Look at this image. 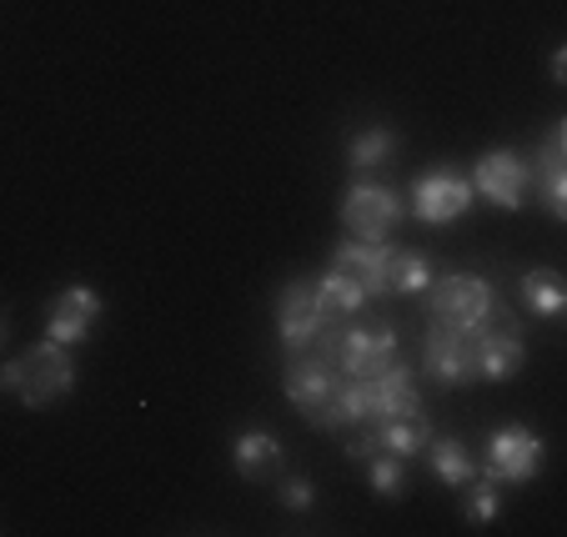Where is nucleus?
Masks as SVG:
<instances>
[{
  "label": "nucleus",
  "mask_w": 567,
  "mask_h": 537,
  "mask_svg": "<svg viewBox=\"0 0 567 537\" xmlns=\"http://www.w3.org/2000/svg\"><path fill=\"white\" fill-rule=\"evenodd\" d=\"M472 202H477V192H472V182L462 172H427L412 182L408 211L427 226H447V221H457V216H467Z\"/></svg>",
  "instance_id": "7"
},
{
  "label": "nucleus",
  "mask_w": 567,
  "mask_h": 537,
  "mask_svg": "<svg viewBox=\"0 0 567 537\" xmlns=\"http://www.w3.org/2000/svg\"><path fill=\"white\" fill-rule=\"evenodd\" d=\"M523 297H527V307H533L543 322H557V317L567 312V281L557 277L553 267L527 271V277H523Z\"/></svg>",
  "instance_id": "20"
},
{
  "label": "nucleus",
  "mask_w": 567,
  "mask_h": 537,
  "mask_svg": "<svg viewBox=\"0 0 567 537\" xmlns=\"http://www.w3.org/2000/svg\"><path fill=\"white\" fill-rule=\"evenodd\" d=\"M367 487H372L377 497H402L408 493V463L392 457V452H372V457H367Z\"/></svg>",
  "instance_id": "23"
},
{
  "label": "nucleus",
  "mask_w": 567,
  "mask_h": 537,
  "mask_svg": "<svg viewBox=\"0 0 567 537\" xmlns=\"http://www.w3.org/2000/svg\"><path fill=\"white\" fill-rule=\"evenodd\" d=\"M432 261H427V251H396L392 247V257H386V287L392 291H408V297H422V291L432 287Z\"/></svg>",
  "instance_id": "21"
},
{
  "label": "nucleus",
  "mask_w": 567,
  "mask_h": 537,
  "mask_svg": "<svg viewBox=\"0 0 567 537\" xmlns=\"http://www.w3.org/2000/svg\"><path fill=\"white\" fill-rule=\"evenodd\" d=\"M527 186H533V166L517 156V151H487L477 166H472V192L487 196L493 206H503V211H517L527 196Z\"/></svg>",
  "instance_id": "10"
},
{
  "label": "nucleus",
  "mask_w": 567,
  "mask_h": 537,
  "mask_svg": "<svg viewBox=\"0 0 567 537\" xmlns=\"http://www.w3.org/2000/svg\"><path fill=\"white\" fill-rule=\"evenodd\" d=\"M402 211H408L402 192L382 182H357L342 196V226L357 241H386V231L402 221Z\"/></svg>",
  "instance_id": "6"
},
{
  "label": "nucleus",
  "mask_w": 567,
  "mask_h": 537,
  "mask_svg": "<svg viewBox=\"0 0 567 537\" xmlns=\"http://www.w3.org/2000/svg\"><path fill=\"white\" fill-rule=\"evenodd\" d=\"M386 257H392V247L386 241H342L332 257V267L342 271V277H352L357 287L367 291V297H386Z\"/></svg>",
  "instance_id": "13"
},
{
  "label": "nucleus",
  "mask_w": 567,
  "mask_h": 537,
  "mask_svg": "<svg viewBox=\"0 0 567 537\" xmlns=\"http://www.w3.org/2000/svg\"><path fill=\"white\" fill-rule=\"evenodd\" d=\"M311 352L327 357L342 376H377L392 362H402V357H396V332L386 322H372V327H337L332 322Z\"/></svg>",
  "instance_id": "2"
},
{
  "label": "nucleus",
  "mask_w": 567,
  "mask_h": 537,
  "mask_svg": "<svg viewBox=\"0 0 567 537\" xmlns=\"http://www.w3.org/2000/svg\"><path fill=\"white\" fill-rule=\"evenodd\" d=\"M427 307H432V322L462 327V332H482L497 307V291H493V281L472 277V271H452V277H432Z\"/></svg>",
  "instance_id": "3"
},
{
  "label": "nucleus",
  "mask_w": 567,
  "mask_h": 537,
  "mask_svg": "<svg viewBox=\"0 0 567 537\" xmlns=\"http://www.w3.org/2000/svg\"><path fill=\"white\" fill-rule=\"evenodd\" d=\"M337 382H342V372H337L327 357L301 352L287 372V402L311 422V427H321V422H327V402L337 397Z\"/></svg>",
  "instance_id": "9"
},
{
  "label": "nucleus",
  "mask_w": 567,
  "mask_h": 537,
  "mask_svg": "<svg viewBox=\"0 0 567 537\" xmlns=\"http://www.w3.org/2000/svg\"><path fill=\"white\" fill-rule=\"evenodd\" d=\"M96 322H101V297H96V287L75 281V287L55 291L51 312H45V337H51V342H61V347H75V342H86Z\"/></svg>",
  "instance_id": "11"
},
{
  "label": "nucleus",
  "mask_w": 567,
  "mask_h": 537,
  "mask_svg": "<svg viewBox=\"0 0 567 537\" xmlns=\"http://www.w3.org/2000/svg\"><path fill=\"white\" fill-rule=\"evenodd\" d=\"M281 507H291V513H311V503H317V487L307 483V477H287V483L277 487Z\"/></svg>",
  "instance_id": "25"
},
{
  "label": "nucleus",
  "mask_w": 567,
  "mask_h": 537,
  "mask_svg": "<svg viewBox=\"0 0 567 537\" xmlns=\"http://www.w3.org/2000/svg\"><path fill=\"white\" fill-rule=\"evenodd\" d=\"M75 388V362L61 342H35L25 357H16L6 372H0V392H16L25 407H55L65 392Z\"/></svg>",
  "instance_id": "1"
},
{
  "label": "nucleus",
  "mask_w": 567,
  "mask_h": 537,
  "mask_svg": "<svg viewBox=\"0 0 567 537\" xmlns=\"http://www.w3.org/2000/svg\"><path fill=\"white\" fill-rule=\"evenodd\" d=\"M231 467L247 483H267V477H277L281 467V437L271 427H247L231 437Z\"/></svg>",
  "instance_id": "14"
},
{
  "label": "nucleus",
  "mask_w": 567,
  "mask_h": 537,
  "mask_svg": "<svg viewBox=\"0 0 567 537\" xmlns=\"http://www.w3.org/2000/svg\"><path fill=\"white\" fill-rule=\"evenodd\" d=\"M396 156V131L392 126H362L352 141H347V166L352 172H377Z\"/></svg>",
  "instance_id": "19"
},
{
  "label": "nucleus",
  "mask_w": 567,
  "mask_h": 537,
  "mask_svg": "<svg viewBox=\"0 0 567 537\" xmlns=\"http://www.w3.org/2000/svg\"><path fill=\"white\" fill-rule=\"evenodd\" d=\"M533 182L543 186V206L553 221H567V126H553L537 151Z\"/></svg>",
  "instance_id": "12"
},
{
  "label": "nucleus",
  "mask_w": 567,
  "mask_h": 537,
  "mask_svg": "<svg viewBox=\"0 0 567 537\" xmlns=\"http://www.w3.org/2000/svg\"><path fill=\"white\" fill-rule=\"evenodd\" d=\"M367 382H372V422H386V417H412V412H422L417 376H412L402 362H392L386 372L367 376Z\"/></svg>",
  "instance_id": "15"
},
{
  "label": "nucleus",
  "mask_w": 567,
  "mask_h": 537,
  "mask_svg": "<svg viewBox=\"0 0 567 537\" xmlns=\"http://www.w3.org/2000/svg\"><path fill=\"white\" fill-rule=\"evenodd\" d=\"M327 327H332V312L321 307L317 281H287L277 297V342L301 357L327 337Z\"/></svg>",
  "instance_id": "5"
},
{
  "label": "nucleus",
  "mask_w": 567,
  "mask_h": 537,
  "mask_svg": "<svg viewBox=\"0 0 567 537\" xmlns=\"http://www.w3.org/2000/svg\"><path fill=\"white\" fill-rule=\"evenodd\" d=\"M472 366H477L482 382H507L523 366V342L517 332H472Z\"/></svg>",
  "instance_id": "16"
},
{
  "label": "nucleus",
  "mask_w": 567,
  "mask_h": 537,
  "mask_svg": "<svg viewBox=\"0 0 567 537\" xmlns=\"http://www.w3.org/2000/svg\"><path fill=\"white\" fill-rule=\"evenodd\" d=\"M422 457H427L432 477L447 483V487H467L472 477H477V463H472V452L462 447L457 437H437V432H432L427 447H422Z\"/></svg>",
  "instance_id": "18"
},
{
  "label": "nucleus",
  "mask_w": 567,
  "mask_h": 537,
  "mask_svg": "<svg viewBox=\"0 0 567 537\" xmlns=\"http://www.w3.org/2000/svg\"><path fill=\"white\" fill-rule=\"evenodd\" d=\"M367 437H372L377 452H392V457H402V463H412V457H422V447H427L432 427L422 412H412V417H386V422H367Z\"/></svg>",
  "instance_id": "17"
},
{
  "label": "nucleus",
  "mask_w": 567,
  "mask_h": 537,
  "mask_svg": "<svg viewBox=\"0 0 567 537\" xmlns=\"http://www.w3.org/2000/svg\"><path fill=\"white\" fill-rule=\"evenodd\" d=\"M563 75H567V51L557 45V51H553V81H563Z\"/></svg>",
  "instance_id": "26"
},
{
  "label": "nucleus",
  "mask_w": 567,
  "mask_h": 537,
  "mask_svg": "<svg viewBox=\"0 0 567 537\" xmlns=\"http://www.w3.org/2000/svg\"><path fill=\"white\" fill-rule=\"evenodd\" d=\"M543 437L523 422H507L487 437V463H482V477L497 487H523L543 473Z\"/></svg>",
  "instance_id": "4"
},
{
  "label": "nucleus",
  "mask_w": 567,
  "mask_h": 537,
  "mask_svg": "<svg viewBox=\"0 0 567 537\" xmlns=\"http://www.w3.org/2000/svg\"><path fill=\"white\" fill-rule=\"evenodd\" d=\"M462 493H467V503H462V517H467V523H477V527H487V523H497V513H503V497H497V483H487V477H472L467 487H462Z\"/></svg>",
  "instance_id": "24"
},
{
  "label": "nucleus",
  "mask_w": 567,
  "mask_h": 537,
  "mask_svg": "<svg viewBox=\"0 0 567 537\" xmlns=\"http://www.w3.org/2000/svg\"><path fill=\"white\" fill-rule=\"evenodd\" d=\"M422 366H427L432 382L442 388H467L477 382V366H472V332L447 322H432L427 337H422Z\"/></svg>",
  "instance_id": "8"
},
{
  "label": "nucleus",
  "mask_w": 567,
  "mask_h": 537,
  "mask_svg": "<svg viewBox=\"0 0 567 537\" xmlns=\"http://www.w3.org/2000/svg\"><path fill=\"white\" fill-rule=\"evenodd\" d=\"M317 291H321V307H327L332 317H357L367 301H372L352 277H342L337 267H327V277H317Z\"/></svg>",
  "instance_id": "22"
}]
</instances>
